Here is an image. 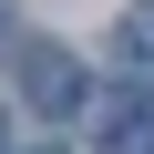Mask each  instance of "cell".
Wrapping results in <instances>:
<instances>
[{
    "label": "cell",
    "instance_id": "7a4b0ae2",
    "mask_svg": "<svg viewBox=\"0 0 154 154\" xmlns=\"http://www.w3.org/2000/svg\"><path fill=\"white\" fill-rule=\"evenodd\" d=\"M123 62H144V72H154V0H144V11L123 21Z\"/></svg>",
    "mask_w": 154,
    "mask_h": 154
},
{
    "label": "cell",
    "instance_id": "277c9868",
    "mask_svg": "<svg viewBox=\"0 0 154 154\" xmlns=\"http://www.w3.org/2000/svg\"><path fill=\"white\" fill-rule=\"evenodd\" d=\"M41 154H51V144H41Z\"/></svg>",
    "mask_w": 154,
    "mask_h": 154
},
{
    "label": "cell",
    "instance_id": "3957f363",
    "mask_svg": "<svg viewBox=\"0 0 154 154\" xmlns=\"http://www.w3.org/2000/svg\"><path fill=\"white\" fill-rule=\"evenodd\" d=\"M0 144H11V134H0Z\"/></svg>",
    "mask_w": 154,
    "mask_h": 154
},
{
    "label": "cell",
    "instance_id": "6da1fadb",
    "mask_svg": "<svg viewBox=\"0 0 154 154\" xmlns=\"http://www.w3.org/2000/svg\"><path fill=\"white\" fill-rule=\"evenodd\" d=\"M21 103L41 123H72V113H82V62H72L62 41H31L21 51Z\"/></svg>",
    "mask_w": 154,
    "mask_h": 154
}]
</instances>
